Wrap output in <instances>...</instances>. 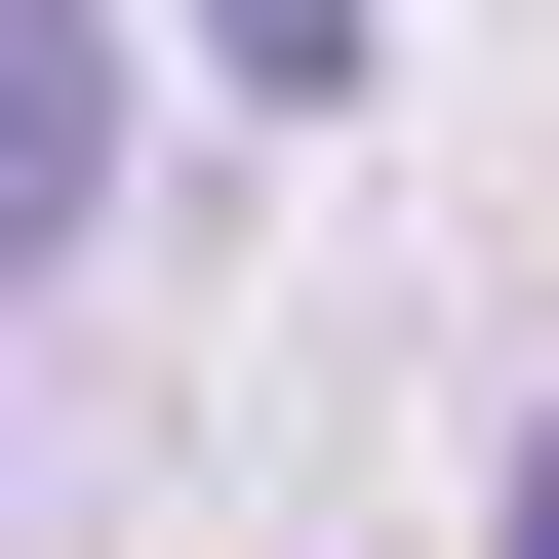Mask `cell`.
Wrapping results in <instances>:
<instances>
[{
    "instance_id": "1",
    "label": "cell",
    "mask_w": 559,
    "mask_h": 559,
    "mask_svg": "<svg viewBox=\"0 0 559 559\" xmlns=\"http://www.w3.org/2000/svg\"><path fill=\"white\" fill-rule=\"evenodd\" d=\"M81 160H120V81H81V0H0V280L81 240Z\"/></svg>"
},
{
    "instance_id": "3",
    "label": "cell",
    "mask_w": 559,
    "mask_h": 559,
    "mask_svg": "<svg viewBox=\"0 0 559 559\" xmlns=\"http://www.w3.org/2000/svg\"><path fill=\"white\" fill-rule=\"evenodd\" d=\"M520 559H559V479H520Z\"/></svg>"
},
{
    "instance_id": "2",
    "label": "cell",
    "mask_w": 559,
    "mask_h": 559,
    "mask_svg": "<svg viewBox=\"0 0 559 559\" xmlns=\"http://www.w3.org/2000/svg\"><path fill=\"white\" fill-rule=\"evenodd\" d=\"M200 40H240V81H360V0H200Z\"/></svg>"
}]
</instances>
